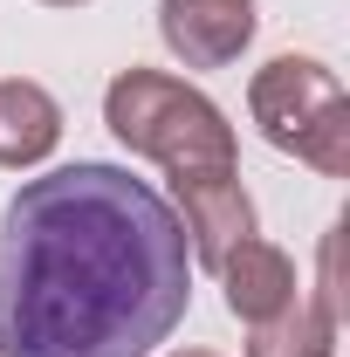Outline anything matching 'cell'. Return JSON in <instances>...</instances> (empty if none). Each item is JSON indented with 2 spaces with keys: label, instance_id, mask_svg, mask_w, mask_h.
I'll return each instance as SVG.
<instances>
[{
  "label": "cell",
  "instance_id": "obj_9",
  "mask_svg": "<svg viewBox=\"0 0 350 357\" xmlns=\"http://www.w3.org/2000/svg\"><path fill=\"white\" fill-rule=\"evenodd\" d=\"M165 357H220V351H165Z\"/></svg>",
  "mask_w": 350,
  "mask_h": 357
},
{
  "label": "cell",
  "instance_id": "obj_3",
  "mask_svg": "<svg viewBox=\"0 0 350 357\" xmlns=\"http://www.w3.org/2000/svg\"><path fill=\"white\" fill-rule=\"evenodd\" d=\"M248 117L275 151L316 165L323 178H350V89L330 62L316 55L261 62L248 83Z\"/></svg>",
  "mask_w": 350,
  "mask_h": 357
},
{
  "label": "cell",
  "instance_id": "obj_6",
  "mask_svg": "<svg viewBox=\"0 0 350 357\" xmlns=\"http://www.w3.org/2000/svg\"><path fill=\"white\" fill-rule=\"evenodd\" d=\"M213 275H220V289H227V310L241 316V323H268V316H282L296 296H303L289 248H275V241H261V234H248Z\"/></svg>",
  "mask_w": 350,
  "mask_h": 357
},
{
  "label": "cell",
  "instance_id": "obj_4",
  "mask_svg": "<svg viewBox=\"0 0 350 357\" xmlns=\"http://www.w3.org/2000/svg\"><path fill=\"white\" fill-rule=\"evenodd\" d=\"M172 213L185 227V248L199 268H220L248 234H254V199L241 185V165L234 172H185L172 178Z\"/></svg>",
  "mask_w": 350,
  "mask_h": 357
},
{
  "label": "cell",
  "instance_id": "obj_2",
  "mask_svg": "<svg viewBox=\"0 0 350 357\" xmlns=\"http://www.w3.org/2000/svg\"><path fill=\"white\" fill-rule=\"evenodd\" d=\"M103 124L110 137L131 151V158H151L165 165V178L185 172H234L241 165V137L227 124L206 89L178 83L165 69H117L110 89H103Z\"/></svg>",
  "mask_w": 350,
  "mask_h": 357
},
{
  "label": "cell",
  "instance_id": "obj_10",
  "mask_svg": "<svg viewBox=\"0 0 350 357\" xmlns=\"http://www.w3.org/2000/svg\"><path fill=\"white\" fill-rule=\"evenodd\" d=\"M42 7H89V0H42Z\"/></svg>",
  "mask_w": 350,
  "mask_h": 357
},
{
  "label": "cell",
  "instance_id": "obj_7",
  "mask_svg": "<svg viewBox=\"0 0 350 357\" xmlns=\"http://www.w3.org/2000/svg\"><path fill=\"white\" fill-rule=\"evenodd\" d=\"M62 144V103L35 76H7L0 83V165L7 172H35Z\"/></svg>",
  "mask_w": 350,
  "mask_h": 357
},
{
  "label": "cell",
  "instance_id": "obj_5",
  "mask_svg": "<svg viewBox=\"0 0 350 357\" xmlns=\"http://www.w3.org/2000/svg\"><path fill=\"white\" fill-rule=\"evenodd\" d=\"M261 28L254 0H158V42L185 69H234Z\"/></svg>",
  "mask_w": 350,
  "mask_h": 357
},
{
  "label": "cell",
  "instance_id": "obj_1",
  "mask_svg": "<svg viewBox=\"0 0 350 357\" xmlns=\"http://www.w3.org/2000/svg\"><path fill=\"white\" fill-rule=\"evenodd\" d=\"M192 310L172 199L124 165L76 158L0 213V357H151Z\"/></svg>",
  "mask_w": 350,
  "mask_h": 357
},
{
  "label": "cell",
  "instance_id": "obj_8",
  "mask_svg": "<svg viewBox=\"0 0 350 357\" xmlns=\"http://www.w3.org/2000/svg\"><path fill=\"white\" fill-rule=\"evenodd\" d=\"M337 337H344V316L323 310L316 296H296L282 316L248 323V357H337Z\"/></svg>",
  "mask_w": 350,
  "mask_h": 357
}]
</instances>
